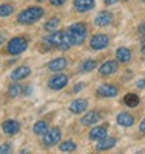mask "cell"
Returning <instances> with one entry per match:
<instances>
[{
  "mask_svg": "<svg viewBox=\"0 0 145 154\" xmlns=\"http://www.w3.org/2000/svg\"><path fill=\"white\" fill-rule=\"evenodd\" d=\"M115 56H117V61H120V62H123V64H126V62L131 61V51L128 48H125V47H120V48H117Z\"/></svg>",
  "mask_w": 145,
  "mask_h": 154,
  "instance_id": "20",
  "label": "cell"
},
{
  "mask_svg": "<svg viewBox=\"0 0 145 154\" xmlns=\"http://www.w3.org/2000/svg\"><path fill=\"white\" fill-rule=\"evenodd\" d=\"M117 123L120 126H125V128H128V126H133L134 123V117L128 112H120L117 115Z\"/></svg>",
  "mask_w": 145,
  "mask_h": 154,
  "instance_id": "16",
  "label": "cell"
},
{
  "mask_svg": "<svg viewBox=\"0 0 145 154\" xmlns=\"http://www.w3.org/2000/svg\"><path fill=\"white\" fill-rule=\"evenodd\" d=\"M44 45L47 48H59V50H69L72 47L67 33L62 31H52L49 36H45Z\"/></svg>",
  "mask_w": 145,
  "mask_h": 154,
  "instance_id": "1",
  "label": "cell"
},
{
  "mask_svg": "<svg viewBox=\"0 0 145 154\" xmlns=\"http://www.w3.org/2000/svg\"><path fill=\"white\" fill-rule=\"evenodd\" d=\"M143 2H145V0H143Z\"/></svg>",
  "mask_w": 145,
  "mask_h": 154,
  "instance_id": "38",
  "label": "cell"
},
{
  "mask_svg": "<svg viewBox=\"0 0 145 154\" xmlns=\"http://www.w3.org/2000/svg\"><path fill=\"white\" fill-rule=\"evenodd\" d=\"M59 149L62 152H70V151L77 149V145H75V142H72V140H66V142H62L59 145Z\"/></svg>",
  "mask_w": 145,
  "mask_h": 154,
  "instance_id": "23",
  "label": "cell"
},
{
  "mask_svg": "<svg viewBox=\"0 0 145 154\" xmlns=\"http://www.w3.org/2000/svg\"><path fill=\"white\" fill-rule=\"evenodd\" d=\"M47 131H49V123H47V122H44V120L36 122L34 126H33V132H34V134H38V135H44Z\"/></svg>",
  "mask_w": 145,
  "mask_h": 154,
  "instance_id": "21",
  "label": "cell"
},
{
  "mask_svg": "<svg viewBox=\"0 0 145 154\" xmlns=\"http://www.w3.org/2000/svg\"><path fill=\"white\" fill-rule=\"evenodd\" d=\"M139 97L136 95V94H128V95H125V98H123V103L128 106V107H136L139 104Z\"/></svg>",
  "mask_w": 145,
  "mask_h": 154,
  "instance_id": "22",
  "label": "cell"
},
{
  "mask_svg": "<svg viewBox=\"0 0 145 154\" xmlns=\"http://www.w3.org/2000/svg\"><path fill=\"white\" fill-rule=\"evenodd\" d=\"M13 11H14V8L11 5H0V17L10 16V14H13Z\"/></svg>",
  "mask_w": 145,
  "mask_h": 154,
  "instance_id": "26",
  "label": "cell"
},
{
  "mask_svg": "<svg viewBox=\"0 0 145 154\" xmlns=\"http://www.w3.org/2000/svg\"><path fill=\"white\" fill-rule=\"evenodd\" d=\"M67 83H69V78L66 75H55V76L50 78L49 87L53 89V90H61L67 86Z\"/></svg>",
  "mask_w": 145,
  "mask_h": 154,
  "instance_id": "7",
  "label": "cell"
},
{
  "mask_svg": "<svg viewBox=\"0 0 145 154\" xmlns=\"http://www.w3.org/2000/svg\"><path fill=\"white\" fill-rule=\"evenodd\" d=\"M86 34H87L86 25L81 23V22L70 25L69 30H67V36H69L72 45H81L84 42V39H86Z\"/></svg>",
  "mask_w": 145,
  "mask_h": 154,
  "instance_id": "3",
  "label": "cell"
},
{
  "mask_svg": "<svg viewBox=\"0 0 145 154\" xmlns=\"http://www.w3.org/2000/svg\"><path fill=\"white\" fill-rule=\"evenodd\" d=\"M69 109H70L72 114H81V112H84L87 109V101L83 100V98H78V100H75V101L70 103Z\"/></svg>",
  "mask_w": 145,
  "mask_h": 154,
  "instance_id": "11",
  "label": "cell"
},
{
  "mask_svg": "<svg viewBox=\"0 0 145 154\" xmlns=\"http://www.w3.org/2000/svg\"><path fill=\"white\" fill-rule=\"evenodd\" d=\"M64 2H66V0H50V3H52V5H55V6H61Z\"/></svg>",
  "mask_w": 145,
  "mask_h": 154,
  "instance_id": "29",
  "label": "cell"
},
{
  "mask_svg": "<svg viewBox=\"0 0 145 154\" xmlns=\"http://www.w3.org/2000/svg\"><path fill=\"white\" fill-rule=\"evenodd\" d=\"M97 67V62L94 59H86L81 62V72H90Z\"/></svg>",
  "mask_w": 145,
  "mask_h": 154,
  "instance_id": "24",
  "label": "cell"
},
{
  "mask_svg": "<svg viewBox=\"0 0 145 154\" xmlns=\"http://www.w3.org/2000/svg\"><path fill=\"white\" fill-rule=\"evenodd\" d=\"M142 53H143V55H145V45H143V47H142Z\"/></svg>",
  "mask_w": 145,
  "mask_h": 154,
  "instance_id": "36",
  "label": "cell"
},
{
  "mask_svg": "<svg viewBox=\"0 0 145 154\" xmlns=\"http://www.w3.org/2000/svg\"><path fill=\"white\" fill-rule=\"evenodd\" d=\"M30 73H31L30 67H27V66L17 67L16 70H13V73H11V79H14V81H19V79H25V78L28 76Z\"/></svg>",
  "mask_w": 145,
  "mask_h": 154,
  "instance_id": "14",
  "label": "cell"
},
{
  "mask_svg": "<svg viewBox=\"0 0 145 154\" xmlns=\"http://www.w3.org/2000/svg\"><path fill=\"white\" fill-rule=\"evenodd\" d=\"M117 2H119V0H105V5H114Z\"/></svg>",
  "mask_w": 145,
  "mask_h": 154,
  "instance_id": "33",
  "label": "cell"
},
{
  "mask_svg": "<svg viewBox=\"0 0 145 154\" xmlns=\"http://www.w3.org/2000/svg\"><path fill=\"white\" fill-rule=\"evenodd\" d=\"M117 67H119V64H117V61H106L103 62V64L100 66V75L103 76H108V75H112L114 72H117Z\"/></svg>",
  "mask_w": 145,
  "mask_h": 154,
  "instance_id": "9",
  "label": "cell"
},
{
  "mask_svg": "<svg viewBox=\"0 0 145 154\" xmlns=\"http://www.w3.org/2000/svg\"><path fill=\"white\" fill-rule=\"evenodd\" d=\"M83 87H84V84H77V86L74 87V92H80V90L83 89Z\"/></svg>",
  "mask_w": 145,
  "mask_h": 154,
  "instance_id": "31",
  "label": "cell"
},
{
  "mask_svg": "<svg viewBox=\"0 0 145 154\" xmlns=\"http://www.w3.org/2000/svg\"><path fill=\"white\" fill-rule=\"evenodd\" d=\"M115 139L114 137H105V139H102V140H98V143H97V149L98 151H106V149H111L114 145H115Z\"/></svg>",
  "mask_w": 145,
  "mask_h": 154,
  "instance_id": "19",
  "label": "cell"
},
{
  "mask_svg": "<svg viewBox=\"0 0 145 154\" xmlns=\"http://www.w3.org/2000/svg\"><path fill=\"white\" fill-rule=\"evenodd\" d=\"M28 47V42L25 38H14L8 42V53L10 55H20Z\"/></svg>",
  "mask_w": 145,
  "mask_h": 154,
  "instance_id": "4",
  "label": "cell"
},
{
  "mask_svg": "<svg viewBox=\"0 0 145 154\" xmlns=\"http://www.w3.org/2000/svg\"><path fill=\"white\" fill-rule=\"evenodd\" d=\"M75 5V10L80 13H86L89 10H92L94 5H95V0H75L74 2Z\"/></svg>",
  "mask_w": 145,
  "mask_h": 154,
  "instance_id": "13",
  "label": "cell"
},
{
  "mask_svg": "<svg viewBox=\"0 0 145 154\" xmlns=\"http://www.w3.org/2000/svg\"><path fill=\"white\" fill-rule=\"evenodd\" d=\"M66 67H67V59L66 58H56V59L49 62V69L52 72H59V70L66 69Z\"/></svg>",
  "mask_w": 145,
  "mask_h": 154,
  "instance_id": "18",
  "label": "cell"
},
{
  "mask_svg": "<svg viewBox=\"0 0 145 154\" xmlns=\"http://www.w3.org/2000/svg\"><path fill=\"white\" fill-rule=\"evenodd\" d=\"M44 14V10L41 6H31V8H27V10L20 11L19 16H17V22L22 23V25H31L36 20H39Z\"/></svg>",
  "mask_w": 145,
  "mask_h": 154,
  "instance_id": "2",
  "label": "cell"
},
{
  "mask_svg": "<svg viewBox=\"0 0 145 154\" xmlns=\"http://www.w3.org/2000/svg\"><path fill=\"white\" fill-rule=\"evenodd\" d=\"M98 95L100 97H105V98H111V97H115L117 95V87L115 86H112V84H103V86H100L98 87Z\"/></svg>",
  "mask_w": 145,
  "mask_h": 154,
  "instance_id": "10",
  "label": "cell"
},
{
  "mask_svg": "<svg viewBox=\"0 0 145 154\" xmlns=\"http://www.w3.org/2000/svg\"><path fill=\"white\" fill-rule=\"evenodd\" d=\"M61 140V131L58 128H49V131L44 134V145L45 146H55Z\"/></svg>",
  "mask_w": 145,
  "mask_h": 154,
  "instance_id": "5",
  "label": "cell"
},
{
  "mask_svg": "<svg viewBox=\"0 0 145 154\" xmlns=\"http://www.w3.org/2000/svg\"><path fill=\"white\" fill-rule=\"evenodd\" d=\"M136 86H137L139 89H143V87H145V78L140 79V81H137V84H136Z\"/></svg>",
  "mask_w": 145,
  "mask_h": 154,
  "instance_id": "30",
  "label": "cell"
},
{
  "mask_svg": "<svg viewBox=\"0 0 145 154\" xmlns=\"http://www.w3.org/2000/svg\"><path fill=\"white\" fill-rule=\"evenodd\" d=\"M106 137V126H95V128L90 129L89 132V139L90 140H102Z\"/></svg>",
  "mask_w": 145,
  "mask_h": 154,
  "instance_id": "15",
  "label": "cell"
},
{
  "mask_svg": "<svg viewBox=\"0 0 145 154\" xmlns=\"http://www.w3.org/2000/svg\"><path fill=\"white\" fill-rule=\"evenodd\" d=\"M58 25H59V19H58V17H53V19H50L47 23L44 25V28H45V30H49V31H50V30H52V31H55Z\"/></svg>",
  "mask_w": 145,
  "mask_h": 154,
  "instance_id": "25",
  "label": "cell"
},
{
  "mask_svg": "<svg viewBox=\"0 0 145 154\" xmlns=\"http://www.w3.org/2000/svg\"><path fill=\"white\" fill-rule=\"evenodd\" d=\"M20 90H22V87L20 86H11L10 87V92H8V94H10V97H17V95H19L20 94Z\"/></svg>",
  "mask_w": 145,
  "mask_h": 154,
  "instance_id": "27",
  "label": "cell"
},
{
  "mask_svg": "<svg viewBox=\"0 0 145 154\" xmlns=\"http://www.w3.org/2000/svg\"><path fill=\"white\" fill-rule=\"evenodd\" d=\"M2 42H3V36H2V34H0V44H2Z\"/></svg>",
  "mask_w": 145,
  "mask_h": 154,
  "instance_id": "35",
  "label": "cell"
},
{
  "mask_svg": "<svg viewBox=\"0 0 145 154\" xmlns=\"http://www.w3.org/2000/svg\"><path fill=\"white\" fill-rule=\"evenodd\" d=\"M108 45H109V38H108L106 34L98 33V34L92 36V39H90V47L94 50H103Z\"/></svg>",
  "mask_w": 145,
  "mask_h": 154,
  "instance_id": "6",
  "label": "cell"
},
{
  "mask_svg": "<svg viewBox=\"0 0 145 154\" xmlns=\"http://www.w3.org/2000/svg\"><path fill=\"white\" fill-rule=\"evenodd\" d=\"M98 120H100V114H98L97 111H90V112H87V114L83 117V119H81V125L90 126V125L97 123Z\"/></svg>",
  "mask_w": 145,
  "mask_h": 154,
  "instance_id": "17",
  "label": "cell"
},
{
  "mask_svg": "<svg viewBox=\"0 0 145 154\" xmlns=\"http://www.w3.org/2000/svg\"><path fill=\"white\" fill-rule=\"evenodd\" d=\"M139 33H140V34H145V23L139 25Z\"/></svg>",
  "mask_w": 145,
  "mask_h": 154,
  "instance_id": "32",
  "label": "cell"
},
{
  "mask_svg": "<svg viewBox=\"0 0 145 154\" xmlns=\"http://www.w3.org/2000/svg\"><path fill=\"white\" fill-rule=\"evenodd\" d=\"M13 149V146H11V145H8V143H0V154H2V152H10Z\"/></svg>",
  "mask_w": 145,
  "mask_h": 154,
  "instance_id": "28",
  "label": "cell"
},
{
  "mask_svg": "<svg viewBox=\"0 0 145 154\" xmlns=\"http://www.w3.org/2000/svg\"><path fill=\"white\" fill-rule=\"evenodd\" d=\"M140 132L145 134V120H142V123H140Z\"/></svg>",
  "mask_w": 145,
  "mask_h": 154,
  "instance_id": "34",
  "label": "cell"
},
{
  "mask_svg": "<svg viewBox=\"0 0 145 154\" xmlns=\"http://www.w3.org/2000/svg\"><path fill=\"white\" fill-rule=\"evenodd\" d=\"M2 129H3V132L6 135H16L17 132H19V129H20V125L17 123L16 120H6L2 125Z\"/></svg>",
  "mask_w": 145,
  "mask_h": 154,
  "instance_id": "8",
  "label": "cell"
},
{
  "mask_svg": "<svg viewBox=\"0 0 145 154\" xmlns=\"http://www.w3.org/2000/svg\"><path fill=\"white\" fill-rule=\"evenodd\" d=\"M112 22V14L109 11H102L95 17V25L97 26H106Z\"/></svg>",
  "mask_w": 145,
  "mask_h": 154,
  "instance_id": "12",
  "label": "cell"
},
{
  "mask_svg": "<svg viewBox=\"0 0 145 154\" xmlns=\"http://www.w3.org/2000/svg\"><path fill=\"white\" fill-rule=\"evenodd\" d=\"M38 2H42V0H38Z\"/></svg>",
  "mask_w": 145,
  "mask_h": 154,
  "instance_id": "37",
  "label": "cell"
}]
</instances>
